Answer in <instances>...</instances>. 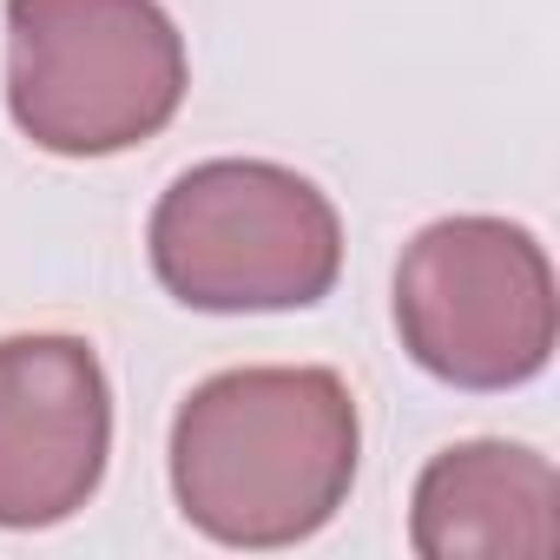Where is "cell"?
<instances>
[{
	"label": "cell",
	"instance_id": "cell-1",
	"mask_svg": "<svg viewBox=\"0 0 560 560\" xmlns=\"http://www.w3.org/2000/svg\"><path fill=\"white\" fill-rule=\"evenodd\" d=\"M357 396L317 363H257L198 383L172 422V494L218 547H298L357 488Z\"/></svg>",
	"mask_w": 560,
	"mask_h": 560
},
{
	"label": "cell",
	"instance_id": "cell-2",
	"mask_svg": "<svg viewBox=\"0 0 560 560\" xmlns=\"http://www.w3.org/2000/svg\"><path fill=\"white\" fill-rule=\"evenodd\" d=\"M185 86V34L159 0H8V113L40 152H132L178 119Z\"/></svg>",
	"mask_w": 560,
	"mask_h": 560
},
{
	"label": "cell",
	"instance_id": "cell-3",
	"mask_svg": "<svg viewBox=\"0 0 560 560\" xmlns=\"http://www.w3.org/2000/svg\"><path fill=\"white\" fill-rule=\"evenodd\" d=\"M152 270L185 311H311L337 291L343 218L291 165L205 159L152 205Z\"/></svg>",
	"mask_w": 560,
	"mask_h": 560
},
{
	"label": "cell",
	"instance_id": "cell-4",
	"mask_svg": "<svg viewBox=\"0 0 560 560\" xmlns=\"http://www.w3.org/2000/svg\"><path fill=\"white\" fill-rule=\"evenodd\" d=\"M396 337L435 383H534L560 337L553 264L540 237L481 211L422 224L396 264Z\"/></svg>",
	"mask_w": 560,
	"mask_h": 560
},
{
	"label": "cell",
	"instance_id": "cell-5",
	"mask_svg": "<svg viewBox=\"0 0 560 560\" xmlns=\"http://www.w3.org/2000/svg\"><path fill=\"white\" fill-rule=\"evenodd\" d=\"M113 455V389L86 337H0V527L80 514Z\"/></svg>",
	"mask_w": 560,
	"mask_h": 560
},
{
	"label": "cell",
	"instance_id": "cell-6",
	"mask_svg": "<svg viewBox=\"0 0 560 560\" xmlns=\"http://www.w3.org/2000/svg\"><path fill=\"white\" fill-rule=\"evenodd\" d=\"M409 547L422 560H547L560 547V475L521 442L442 448L409 501Z\"/></svg>",
	"mask_w": 560,
	"mask_h": 560
}]
</instances>
